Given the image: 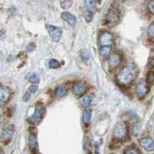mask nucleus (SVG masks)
Returning <instances> with one entry per match:
<instances>
[{
    "label": "nucleus",
    "mask_w": 154,
    "mask_h": 154,
    "mask_svg": "<svg viewBox=\"0 0 154 154\" xmlns=\"http://www.w3.org/2000/svg\"><path fill=\"white\" fill-rule=\"evenodd\" d=\"M138 76V69L134 64H128L120 71L117 80L123 85L131 84Z\"/></svg>",
    "instance_id": "1"
},
{
    "label": "nucleus",
    "mask_w": 154,
    "mask_h": 154,
    "mask_svg": "<svg viewBox=\"0 0 154 154\" xmlns=\"http://www.w3.org/2000/svg\"><path fill=\"white\" fill-rule=\"evenodd\" d=\"M120 22V12L117 8L111 7L108 10L105 18V25L112 28L118 24Z\"/></svg>",
    "instance_id": "2"
},
{
    "label": "nucleus",
    "mask_w": 154,
    "mask_h": 154,
    "mask_svg": "<svg viewBox=\"0 0 154 154\" xmlns=\"http://www.w3.org/2000/svg\"><path fill=\"white\" fill-rule=\"evenodd\" d=\"M128 134L127 125L125 122H119L115 125L113 130V136L116 140H124Z\"/></svg>",
    "instance_id": "3"
},
{
    "label": "nucleus",
    "mask_w": 154,
    "mask_h": 154,
    "mask_svg": "<svg viewBox=\"0 0 154 154\" xmlns=\"http://www.w3.org/2000/svg\"><path fill=\"white\" fill-rule=\"evenodd\" d=\"M46 28L53 42L58 43L60 40L62 35H63V29H61L60 27L55 26L53 25H46Z\"/></svg>",
    "instance_id": "4"
},
{
    "label": "nucleus",
    "mask_w": 154,
    "mask_h": 154,
    "mask_svg": "<svg viewBox=\"0 0 154 154\" xmlns=\"http://www.w3.org/2000/svg\"><path fill=\"white\" fill-rule=\"evenodd\" d=\"M44 113V106L42 103L36 104V109L31 117L29 119V121L32 124H37L42 120V116Z\"/></svg>",
    "instance_id": "5"
},
{
    "label": "nucleus",
    "mask_w": 154,
    "mask_h": 154,
    "mask_svg": "<svg viewBox=\"0 0 154 154\" xmlns=\"http://www.w3.org/2000/svg\"><path fill=\"white\" fill-rule=\"evenodd\" d=\"M99 44L102 46H110L113 44L114 38L113 34L107 31L103 32L99 36Z\"/></svg>",
    "instance_id": "6"
},
{
    "label": "nucleus",
    "mask_w": 154,
    "mask_h": 154,
    "mask_svg": "<svg viewBox=\"0 0 154 154\" xmlns=\"http://www.w3.org/2000/svg\"><path fill=\"white\" fill-rule=\"evenodd\" d=\"M149 86L147 82L141 80L138 82L137 86H136V95L140 99L144 98L147 95V93H149Z\"/></svg>",
    "instance_id": "7"
},
{
    "label": "nucleus",
    "mask_w": 154,
    "mask_h": 154,
    "mask_svg": "<svg viewBox=\"0 0 154 154\" xmlns=\"http://www.w3.org/2000/svg\"><path fill=\"white\" fill-rule=\"evenodd\" d=\"M140 146L144 148L147 151L151 152L154 150V141L150 137L143 138L140 140Z\"/></svg>",
    "instance_id": "8"
},
{
    "label": "nucleus",
    "mask_w": 154,
    "mask_h": 154,
    "mask_svg": "<svg viewBox=\"0 0 154 154\" xmlns=\"http://www.w3.org/2000/svg\"><path fill=\"white\" fill-rule=\"evenodd\" d=\"M109 66L111 68H116L120 65L121 56L117 53H114L109 58Z\"/></svg>",
    "instance_id": "9"
},
{
    "label": "nucleus",
    "mask_w": 154,
    "mask_h": 154,
    "mask_svg": "<svg viewBox=\"0 0 154 154\" xmlns=\"http://www.w3.org/2000/svg\"><path fill=\"white\" fill-rule=\"evenodd\" d=\"M61 16L65 20L66 22H67L68 24H70V26H71L72 27L75 26L76 22V18L73 15L70 13V12H63L62 13V15H61Z\"/></svg>",
    "instance_id": "10"
},
{
    "label": "nucleus",
    "mask_w": 154,
    "mask_h": 154,
    "mask_svg": "<svg viewBox=\"0 0 154 154\" xmlns=\"http://www.w3.org/2000/svg\"><path fill=\"white\" fill-rule=\"evenodd\" d=\"M86 91V85L84 82H77L73 87V93L76 96H81L84 94Z\"/></svg>",
    "instance_id": "11"
},
{
    "label": "nucleus",
    "mask_w": 154,
    "mask_h": 154,
    "mask_svg": "<svg viewBox=\"0 0 154 154\" xmlns=\"http://www.w3.org/2000/svg\"><path fill=\"white\" fill-rule=\"evenodd\" d=\"M10 96H11V93H10V90L8 89L7 87H1V90H0V99H1V101L6 103L9 99Z\"/></svg>",
    "instance_id": "12"
},
{
    "label": "nucleus",
    "mask_w": 154,
    "mask_h": 154,
    "mask_svg": "<svg viewBox=\"0 0 154 154\" xmlns=\"http://www.w3.org/2000/svg\"><path fill=\"white\" fill-rule=\"evenodd\" d=\"M92 120V110L89 109H86L82 114V121L86 125H89Z\"/></svg>",
    "instance_id": "13"
},
{
    "label": "nucleus",
    "mask_w": 154,
    "mask_h": 154,
    "mask_svg": "<svg viewBox=\"0 0 154 154\" xmlns=\"http://www.w3.org/2000/svg\"><path fill=\"white\" fill-rule=\"evenodd\" d=\"M29 147H30V149L32 150H37L38 149V141H37V138L35 135H31L29 137Z\"/></svg>",
    "instance_id": "14"
},
{
    "label": "nucleus",
    "mask_w": 154,
    "mask_h": 154,
    "mask_svg": "<svg viewBox=\"0 0 154 154\" xmlns=\"http://www.w3.org/2000/svg\"><path fill=\"white\" fill-rule=\"evenodd\" d=\"M94 103V98L92 96H86L81 100V105L85 108H88Z\"/></svg>",
    "instance_id": "15"
},
{
    "label": "nucleus",
    "mask_w": 154,
    "mask_h": 154,
    "mask_svg": "<svg viewBox=\"0 0 154 154\" xmlns=\"http://www.w3.org/2000/svg\"><path fill=\"white\" fill-rule=\"evenodd\" d=\"M12 136H13V131L11 129H6L4 130L2 132V140L8 142L12 139Z\"/></svg>",
    "instance_id": "16"
},
{
    "label": "nucleus",
    "mask_w": 154,
    "mask_h": 154,
    "mask_svg": "<svg viewBox=\"0 0 154 154\" xmlns=\"http://www.w3.org/2000/svg\"><path fill=\"white\" fill-rule=\"evenodd\" d=\"M100 55L103 59H109L111 55V49L109 46H102L99 50Z\"/></svg>",
    "instance_id": "17"
},
{
    "label": "nucleus",
    "mask_w": 154,
    "mask_h": 154,
    "mask_svg": "<svg viewBox=\"0 0 154 154\" xmlns=\"http://www.w3.org/2000/svg\"><path fill=\"white\" fill-rule=\"evenodd\" d=\"M66 94V88L64 86H59L55 89V95L58 98H63Z\"/></svg>",
    "instance_id": "18"
},
{
    "label": "nucleus",
    "mask_w": 154,
    "mask_h": 154,
    "mask_svg": "<svg viewBox=\"0 0 154 154\" xmlns=\"http://www.w3.org/2000/svg\"><path fill=\"white\" fill-rule=\"evenodd\" d=\"M80 57L83 61L89 60L90 59V53H89V50L86 49H83L80 52Z\"/></svg>",
    "instance_id": "19"
},
{
    "label": "nucleus",
    "mask_w": 154,
    "mask_h": 154,
    "mask_svg": "<svg viewBox=\"0 0 154 154\" xmlns=\"http://www.w3.org/2000/svg\"><path fill=\"white\" fill-rule=\"evenodd\" d=\"M40 80V76L37 72H34L29 76V82L33 84H37Z\"/></svg>",
    "instance_id": "20"
},
{
    "label": "nucleus",
    "mask_w": 154,
    "mask_h": 154,
    "mask_svg": "<svg viewBox=\"0 0 154 154\" xmlns=\"http://www.w3.org/2000/svg\"><path fill=\"white\" fill-rule=\"evenodd\" d=\"M85 4L90 11H93L96 9V0H85Z\"/></svg>",
    "instance_id": "21"
},
{
    "label": "nucleus",
    "mask_w": 154,
    "mask_h": 154,
    "mask_svg": "<svg viewBox=\"0 0 154 154\" xmlns=\"http://www.w3.org/2000/svg\"><path fill=\"white\" fill-rule=\"evenodd\" d=\"M48 65L49 69H53V70L60 67V64L59 63V61H57L56 59H52L49 61Z\"/></svg>",
    "instance_id": "22"
},
{
    "label": "nucleus",
    "mask_w": 154,
    "mask_h": 154,
    "mask_svg": "<svg viewBox=\"0 0 154 154\" xmlns=\"http://www.w3.org/2000/svg\"><path fill=\"white\" fill-rule=\"evenodd\" d=\"M147 82L148 84H153L154 83V72L149 71L147 75Z\"/></svg>",
    "instance_id": "23"
},
{
    "label": "nucleus",
    "mask_w": 154,
    "mask_h": 154,
    "mask_svg": "<svg viewBox=\"0 0 154 154\" xmlns=\"http://www.w3.org/2000/svg\"><path fill=\"white\" fill-rule=\"evenodd\" d=\"M125 154H137V153H141V152L136 147H130L128 148L124 151Z\"/></svg>",
    "instance_id": "24"
},
{
    "label": "nucleus",
    "mask_w": 154,
    "mask_h": 154,
    "mask_svg": "<svg viewBox=\"0 0 154 154\" xmlns=\"http://www.w3.org/2000/svg\"><path fill=\"white\" fill-rule=\"evenodd\" d=\"M147 35L150 38L154 39V22L149 26L147 29Z\"/></svg>",
    "instance_id": "25"
},
{
    "label": "nucleus",
    "mask_w": 154,
    "mask_h": 154,
    "mask_svg": "<svg viewBox=\"0 0 154 154\" xmlns=\"http://www.w3.org/2000/svg\"><path fill=\"white\" fill-rule=\"evenodd\" d=\"M72 4V2L71 0H63V2L60 3V5L61 7L63 9H68L70 8Z\"/></svg>",
    "instance_id": "26"
},
{
    "label": "nucleus",
    "mask_w": 154,
    "mask_h": 154,
    "mask_svg": "<svg viewBox=\"0 0 154 154\" xmlns=\"http://www.w3.org/2000/svg\"><path fill=\"white\" fill-rule=\"evenodd\" d=\"M148 10L152 15H154V0H150L148 3Z\"/></svg>",
    "instance_id": "27"
},
{
    "label": "nucleus",
    "mask_w": 154,
    "mask_h": 154,
    "mask_svg": "<svg viewBox=\"0 0 154 154\" xmlns=\"http://www.w3.org/2000/svg\"><path fill=\"white\" fill-rule=\"evenodd\" d=\"M92 18H93V14L90 11H87V12H85V19L87 22H90Z\"/></svg>",
    "instance_id": "28"
},
{
    "label": "nucleus",
    "mask_w": 154,
    "mask_h": 154,
    "mask_svg": "<svg viewBox=\"0 0 154 154\" xmlns=\"http://www.w3.org/2000/svg\"><path fill=\"white\" fill-rule=\"evenodd\" d=\"M36 49V45L35 43H29L28 46H26V51L28 53H31Z\"/></svg>",
    "instance_id": "29"
},
{
    "label": "nucleus",
    "mask_w": 154,
    "mask_h": 154,
    "mask_svg": "<svg viewBox=\"0 0 154 154\" xmlns=\"http://www.w3.org/2000/svg\"><path fill=\"white\" fill-rule=\"evenodd\" d=\"M37 89H38V87H37V86H35V85H33V86H31L29 87V91L31 93H36V92L37 91Z\"/></svg>",
    "instance_id": "30"
},
{
    "label": "nucleus",
    "mask_w": 154,
    "mask_h": 154,
    "mask_svg": "<svg viewBox=\"0 0 154 154\" xmlns=\"http://www.w3.org/2000/svg\"><path fill=\"white\" fill-rule=\"evenodd\" d=\"M23 101L24 102H28L29 100V99H30V93H26L24 94V96H23Z\"/></svg>",
    "instance_id": "31"
},
{
    "label": "nucleus",
    "mask_w": 154,
    "mask_h": 154,
    "mask_svg": "<svg viewBox=\"0 0 154 154\" xmlns=\"http://www.w3.org/2000/svg\"><path fill=\"white\" fill-rule=\"evenodd\" d=\"M149 65L151 66H154V57L151 58L150 59V60H149Z\"/></svg>",
    "instance_id": "32"
},
{
    "label": "nucleus",
    "mask_w": 154,
    "mask_h": 154,
    "mask_svg": "<svg viewBox=\"0 0 154 154\" xmlns=\"http://www.w3.org/2000/svg\"><path fill=\"white\" fill-rule=\"evenodd\" d=\"M96 2H98V3H100L101 2V0H96Z\"/></svg>",
    "instance_id": "33"
}]
</instances>
